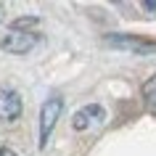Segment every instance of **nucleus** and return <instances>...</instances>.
I'll list each match as a JSON object with an SVG mask.
<instances>
[{"label":"nucleus","mask_w":156,"mask_h":156,"mask_svg":"<svg viewBox=\"0 0 156 156\" xmlns=\"http://www.w3.org/2000/svg\"><path fill=\"white\" fill-rule=\"evenodd\" d=\"M103 116H106V114H103V108L93 103V106H85V108H80V111L74 114L72 124H74V130H85V127H87L90 122H98V119H103Z\"/></svg>","instance_id":"nucleus-5"},{"label":"nucleus","mask_w":156,"mask_h":156,"mask_svg":"<svg viewBox=\"0 0 156 156\" xmlns=\"http://www.w3.org/2000/svg\"><path fill=\"white\" fill-rule=\"evenodd\" d=\"M0 156H16V154H13L11 148H3V151H0Z\"/></svg>","instance_id":"nucleus-8"},{"label":"nucleus","mask_w":156,"mask_h":156,"mask_svg":"<svg viewBox=\"0 0 156 156\" xmlns=\"http://www.w3.org/2000/svg\"><path fill=\"white\" fill-rule=\"evenodd\" d=\"M0 11H3V5H0ZM0 19H3V16H0Z\"/></svg>","instance_id":"nucleus-9"},{"label":"nucleus","mask_w":156,"mask_h":156,"mask_svg":"<svg viewBox=\"0 0 156 156\" xmlns=\"http://www.w3.org/2000/svg\"><path fill=\"white\" fill-rule=\"evenodd\" d=\"M34 24H37V19H34V16H27V19H16V21H13V29H19V32H21L24 27H34Z\"/></svg>","instance_id":"nucleus-7"},{"label":"nucleus","mask_w":156,"mask_h":156,"mask_svg":"<svg viewBox=\"0 0 156 156\" xmlns=\"http://www.w3.org/2000/svg\"><path fill=\"white\" fill-rule=\"evenodd\" d=\"M143 98L156 108V74H154V77H148L146 82H143Z\"/></svg>","instance_id":"nucleus-6"},{"label":"nucleus","mask_w":156,"mask_h":156,"mask_svg":"<svg viewBox=\"0 0 156 156\" xmlns=\"http://www.w3.org/2000/svg\"><path fill=\"white\" fill-rule=\"evenodd\" d=\"M37 34L34 32H19V29H11L5 37H3V42H0V48L8 50V53H27V50H32L34 45H37Z\"/></svg>","instance_id":"nucleus-3"},{"label":"nucleus","mask_w":156,"mask_h":156,"mask_svg":"<svg viewBox=\"0 0 156 156\" xmlns=\"http://www.w3.org/2000/svg\"><path fill=\"white\" fill-rule=\"evenodd\" d=\"M61 108H64V101L61 98H48L42 103V111H40V148H45L50 132L56 127V119L61 116Z\"/></svg>","instance_id":"nucleus-2"},{"label":"nucleus","mask_w":156,"mask_h":156,"mask_svg":"<svg viewBox=\"0 0 156 156\" xmlns=\"http://www.w3.org/2000/svg\"><path fill=\"white\" fill-rule=\"evenodd\" d=\"M21 114V98L16 90L0 87V122H13Z\"/></svg>","instance_id":"nucleus-4"},{"label":"nucleus","mask_w":156,"mask_h":156,"mask_svg":"<svg viewBox=\"0 0 156 156\" xmlns=\"http://www.w3.org/2000/svg\"><path fill=\"white\" fill-rule=\"evenodd\" d=\"M106 45L111 48H119V50H130L135 56H148V53H156V42L154 40H146V37H138V34H124V32H116V34H106L103 37Z\"/></svg>","instance_id":"nucleus-1"}]
</instances>
